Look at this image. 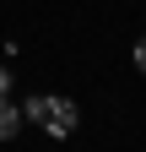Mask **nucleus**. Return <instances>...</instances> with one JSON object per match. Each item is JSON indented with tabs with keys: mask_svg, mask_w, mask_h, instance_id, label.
Wrapping results in <instances>:
<instances>
[{
	"mask_svg": "<svg viewBox=\"0 0 146 152\" xmlns=\"http://www.w3.org/2000/svg\"><path fill=\"white\" fill-rule=\"evenodd\" d=\"M22 120L43 125L49 136H70V130H76V103H70V98H54V92H38V98H27Z\"/></svg>",
	"mask_w": 146,
	"mask_h": 152,
	"instance_id": "1",
	"label": "nucleus"
},
{
	"mask_svg": "<svg viewBox=\"0 0 146 152\" xmlns=\"http://www.w3.org/2000/svg\"><path fill=\"white\" fill-rule=\"evenodd\" d=\"M16 130H22V109H16L11 98H0V141H11Z\"/></svg>",
	"mask_w": 146,
	"mask_h": 152,
	"instance_id": "2",
	"label": "nucleus"
},
{
	"mask_svg": "<svg viewBox=\"0 0 146 152\" xmlns=\"http://www.w3.org/2000/svg\"><path fill=\"white\" fill-rule=\"evenodd\" d=\"M0 98H11V71L0 65Z\"/></svg>",
	"mask_w": 146,
	"mask_h": 152,
	"instance_id": "3",
	"label": "nucleus"
},
{
	"mask_svg": "<svg viewBox=\"0 0 146 152\" xmlns=\"http://www.w3.org/2000/svg\"><path fill=\"white\" fill-rule=\"evenodd\" d=\"M135 65L146 71V38H141V44H135Z\"/></svg>",
	"mask_w": 146,
	"mask_h": 152,
	"instance_id": "4",
	"label": "nucleus"
}]
</instances>
